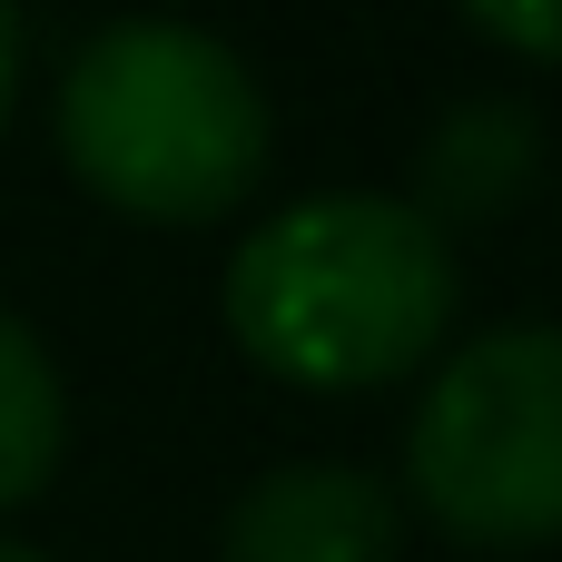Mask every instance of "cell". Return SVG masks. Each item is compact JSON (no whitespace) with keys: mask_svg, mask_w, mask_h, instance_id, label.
Returning a JSON list of instances; mask_svg holds the SVG:
<instances>
[{"mask_svg":"<svg viewBox=\"0 0 562 562\" xmlns=\"http://www.w3.org/2000/svg\"><path fill=\"white\" fill-rule=\"evenodd\" d=\"M454 247L415 198L385 188H326L277 207L227 257V336L316 395L395 385L415 375L454 326Z\"/></svg>","mask_w":562,"mask_h":562,"instance_id":"6da1fadb","label":"cell"},{"mask_svg":"<svg viewBox=\"0 0 562 562\" xmlns=\"http://www.w3.org/2000/svg\"><path fill=\"white\" fill-rule=\"evenodd\" d=\"M59 158L128 217L207 227L267 168V89L198 20H109L59 69Z\"/></svg>","mask_w":562,"mask_h":562,"instance_id":"7a4b0ae2","label":"cell"},{"mask_svg":"<svg viewBox=\"0 0 562 562\" xmlns=\"http://www.w3.org/2000/svg\"><path fill=\"white\" fill-rule=\"evenodd\" d=\"M415 504L454 543H553L562 533V326H484L464 336L415 425H405Z\"/></svg>","mask_w":562,"mask_h":562,"instance_id":"3957f363","label":"cell"},{"mask_svg":"<svg viewBox=\"0 0 562 562\" xmlns=\"http://www.w3.org/2000/svg\"><path fill=\"white\" fill-rule=\"evenodd\" d=\"M395 494L366 464H277L227 504L217 562H385Z\"/></svg>","mask_w":562,"mask_h":562,"instance_id":"277c9868","label":"cell"},{"mask_svg":"<svg viewBox=\"0 0 562 562\" xmlns=\"http://www.w3.org/2000/svg\"><path fill=\"white\" fill-rule=\"evenodd\" d=\"M533 158H543V128L524 99H464L435 138H425V217H494L533 188Z\"/></svg>","mask_w":562,"mask_h":562,"instance_id":"5b68a950","label":"cell"},{"mask_svg":"<svg viewBox=\"0 0 562 562\" xmlns=\"http://www.w3.org/2000/svg\"><path fill=\"white\" fill-rule=\"evenodd\" d=\"M59 445H69L59 366H49V346H40L30 326L0 306V514H10V504H30V494L49 484Z\"/></svg>","mask_w":562,"mask_h":562,"instance_id":"8992f818","label":"cell"},{"mask_svg":"<svg viewBox=\"0 0 562 562\" xmlns=\"http://www.w3.org/2000/svg\"><path fill=\"white\" fill-rule=\"evenodd\" d=\"M464 30L494 49H524V59H562V0H474Z\"/></svg>","mask_w":562,"mask_h":562,"instance_id":"52a82bcc","label":"cell"},{"mask_svg":"<svg viewBox=\"0 0 562 562\" xmlns=\"http://www.w3.org/2000/svg\"><path fill=\"white\" fill-rule=\"evenodd\" d=\"M10 79H20V20L0 10V119H10Z\"/></svg>","mask_w":562,"mask_h":562,"instance_id":"ba28073f","label":"cell"},{"mask_svg":"<svg viewBox=\"0 0 562 562\" xmlns=\"http://www.w3.org/2000/svg\"><path fill=\"white\" fill-rule=\"evenodd\" d=\"M0 562H49V553H30V543H0Z\"/></svg>","mask_w":562,"mask_h":562,"instance_id":"9c48e42d","label":"cell"}]
</instances>
